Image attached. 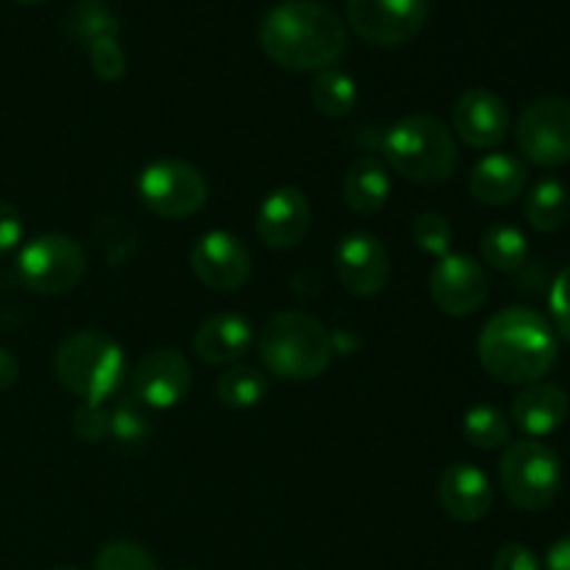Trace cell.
Here are the masks:
<instances>
[{
    "instance_id": "cell-25",
    "label": "cell",
    "mask_w": 570,
    "mask_h": 570,
    "mask_svg": "<svg viewBox=\"0 0 570 570\" xmlns=\"http://www.w3.org/2000/svg\"><path fill=\"white\" fill-rule=\"evenodd\" d=\"M215 395L223 406H228V410H250V406L265 401L267 376L259 367L232 365L223 371L220 379H217Z\"/></svg>"
},
{
    "instance_id": "cell-9",
    "label": "cell",
    "mask_w": 570,
    "mask_h": 570,
    "mask_svg": "<svg viewBox=\"0 0 570 570\" xmlns=\"http://www.w3.org/2000/svg\"><path fill=\"white\" fill-rule=\"evenodd\" d=\"M521 154L543 170L570 161V100L562 95H540L521 111L515 126Z\"/></svg>"
},
{
    "instance_id": "cell-10",
    "label": "cell",
    "mask_w": 570,
    "mask_h": 570,
    "mask_svg": "<svg viewBox=\"0 0 570 570\" xmlns=\"http://www.w3.org/2000/svg\"><path fill=\"white\" fill-rule=\"evenodd\" d=\"M345 11L356 37L376 48H395L423 31L429 0H348Z\"/></svg>"
},
{
    "instance_id": "cell-23",
    "label": "cell",
    "mask_w": 570,
    "mask_h": 570,
    "mask_svg": "<svg viewBox=\"0 0 570 570\" xmlns=\"http://www.w3.org/2000/svg\"><path fill=\"white\" fill-rule=\"evenodd\" d=\"M570 215V193L560 178H543L527 198V220L534 232L551 234L566 226Z\"/></svg>"
},
{
    "instance_id": "cell-1",
    "label": "cell",
    "mask_w": 570,
    "mask_h": 570,
    "mask_svg": "<svg viewBox=\"0 0 570 570\" xmlns=\"http://www.w3.org/2000/svg\"><path fill=\"white\" fill-rule=\"evenodd\" d=\"M259 48L293 72H323L348 48V26L321 0H284L259 22Z\"/></svg>"
},
{
    "instance_id": "cell-28",
    "label": "cell",
    "mask_w": 570,
    "mask_h": 570,
    "mask_svg": "<svg viewBox=\"0 0 570 570\" xmlns=\"http://www.w3.org/2000/svg\"><path fill=\"white\" fill-rule=\"evenodd\" d=\"M412 243L423 250V254L443 259L451 254L454 245V226L445 215L440 212H423L412 220Z\"/></svg>"
},
{
    "instance_id": "cell-8",
    "label": "cell",
    "mask_w": 570,
    "mask_h": 570,
    "mask_svg": "<svg viewBox=\"0 0 570 570\" xmlns=\"http://www.w3.org/2000/svg\"><path fill=\"white\" fill-rule=\"evenodd\" d=\"M87 254L67 234H39L17 256V276L28 289L42 295H65L81 284Z\"/></svg>"
},
{
    "instance_id": "cell-33",
    "label": "cell",
    "mask_w": 570,
    "mask_h": 570,
    "mask_svg": "<svg viewBox=\"0 0 570 570\" xmlns=\"http://www.w3.org/2000/svg\"><path fill=\"white\" fill-rule=\"evenodd\" d=\"M551 315H554L557 332L570 343V265L557 276L551 287Z\"/></svg>"
},
{
    "instance_id": "cell-7",
    "label": "cell",
    "mask_w": 570,
    "mask_h": 570,
    "mask_svg": "<svg viewBox=\"0 0 570 570\" xmlns=\"http://www.w3.org/2000/svg\"><path fill=\"white\" fill-rule=\"evenodd\" d=\"M137 195L150 215L161 220H187L209 200V184L195 165L184 159H156L142 167Z\"/></svg>"
},
{
    "instance_id": "cell-35",
    "label": "cell",
    "mask_w": 570,
    "mask_h": 570,
    "mask_svg": "<svg viewBox=\"0 0 570 570\" xmlns=\"http://www.w3.org/2000/svg\"><path fill=\"white\" fill-rule=\"evenodd\" d=\"M22 243V217L14 204L0 200V254H9Z\"/></svg>"
},
{
    "instance_id": "cell-12",
    "label": "cell",
    "mask_w": 570,
    "mask_h": 570,
    "mask_svg": "<svg viewBox=\"0 0 570 570\" xmlns=\"http://www.w3.org/2000/svg\"><path fill=\"white\" fill-rule=\"evenodd\" d=\"M490 276L482 262L468 254H449L438 259L429 276V295L449 317H471L484 306Z\"/></svg>"
},
{
    "instance_id": "cell-13",
    "label": "cell",
    "mask_w": 570,
    "mask_h": 570,
    "mask_svg": "<svg viewBox=\"0 0 570 570\" xmlns=\"http://www.w3.org/2000/svg\"><path fill=\"white\" fill-rule=\"evenodd\" d=\"M189 387H193V367L176 348L150 351L131 371V395L145 410H170L187 399Z\"/></svg>"
},
{
    "instance_id": "cell-20",
    "label": "cell",
    "mask_w": 570,
    "mask_h": 570,
    "mask_svg": "<svg viewBox=\"0 0 570 570\" xmlns=\"http://www.w3.org/2000/svg\"><path fill=\"white\" fill-rule=\"evenodd\" d=\"M570 415V399L562 387L551 382H534L518 393L512 401L510 421L521 429L527 438L540 440L554 434Z\"/></svg>"
},
{
    "instance_id": "cell-21",
    "label": "cell",
    "mask_w": 570,
    "mask_h": 570,
    "mask_svg": "<svg viewBox=\"0 0 570 570\" xmlns=\"http://www.w3.org/2000/svg\"><path fill=\"white\" fill-rule=\"evenodd\" d=\"M393 181L390 173L376 156H356L343 178V198L351 212L362 217H371L387 206Z\"/></svg>"
},
{
    "instance_id": "cell-31",
    "label": "cell",
    "mask_w": 570,
    "mask_h": 570,
    "mask_svg": "<svg viewBox=\"0 0 570 570\" xmlns=\"http://www.w3.org/2000/svg\"><path fill=\"white\" fill-rule=\"evenodd\" d=\"M150 423L145 415V406L139 404L134 395H128L126 401L111 410V438L120 440V443H139V440L148 438Z\"/></svg>"
},
{
    "instance_id": "cell-36",
    "label": "cell",
    "mask_w": 570,
    "mask_h": 570,
    "mask_svg": "<svg viewBox=\"0 0 570 570\" xmlns=\"http://www.w3.org/2000/svg\"><path fill=\"white\" fill-rule=\"evenodd\" d=\"M20 379V362L9 348H0V393L11 390Z\"/></svg>"
},
{
    "instance_id": "cell-19",
    "label": "cell",
    "mask_w": 570,
    "mask_h": 570,
    "mask_svg": "<svg viewBox=\"0 0 570 570\" xmlns=\"http://www.w3.org/2000/svg\"><path fill=\"white\" fill-rule=\"evenodd\" d=\"M529 167L515 154L493 150L473 165L468 189L484 206H507L527 193Z\"/></svg>"
},
{
    "instance_id": "cell-18",
    "label": "cell",
    "mask_w": 570,
    "mask_h": 570,
    "mask_svg": "<svg viewBox=\"0 0 570 570\" xmlns=\"http://www.w3.org/2000/svg\"><path fill=\"white\" fill-rule=\"evenodd\" d=\"M254 345V326L237 312H217L206 317L193 337V351L200 362L217 367H232Z\"/></svg>"
},
{
    "instance_id": "cell-15",
    "label": "cell",
    "mask_w": 570,
    "mask_h": 570,
    "mask_svg": "<svg viewBox=\"0 0 570 570\" xmlns=\"http://www.w3.org/2000/svg\"><path fill=\"white\" fill-rule=\"evenodd\" d=\"M451 126H454L451 134L462 139L468 148L493 150L507 139L512 120L501 95H495L493 89L476 87L456 98Z\"/></svg>"
},
{
    "instance_id": "cell-4",
    "label": "cell",
    "mask_w": 570,
    "mask_h": 570,
    "mask_svg": "<svg viewBox=\"0 0 570 570\" xmlns=\"http://www.w3.org/2000/svg\"><path fill=\"white\" fill-rule=\"evenodd\" d=\"M382 154L401 178L421 187L451 181L460 161L456 137L432 115H406L395 120L384 134Z\"/></svg>"
},
{
    "instance_id": "cell-37",
    "label": "cell",
    "mask_w": 570,
    "mask_h": 570,
    "mask_svg": "<svg viewBox=\"0 0 570 570\" xmlns=\"http://www.w3.org/2000/svg\"><path fill=\"white\" fill-rule=\"evenodd\" d=\"M546 570H570V534L551 546L546 554Z\"/></svg>"
},
{
    "instance_id": "cell-24",
    "label": "cell",
    "mask_w": 570,
    "mask_h": 570,
    "mask_svg": "<svg viewBox=\"0 0 570 570\" xmlns=\"http://www.w3.org/2000/svg\"><path fill=\"white\" fill-rule=\"evenodd\" d=\"M356 98H360V89L356 81L348 72L337 70V67H328V70L317 72L312 78L309 87V100L315 106L317 115L332 117V120H343L354 111Z\"/></svg>"
},
{
    "instance_id": "cell-29",
    "label": "cell",
    "mask_w": 570,
    "mask_h": 570,
    "mask_svg": "<svg viewBox=\"0 0 570 570\" xmlns=\"http://www.w3.org/2000/svg\"><path fill=\"white\" fill-rule=\"evenodd\" d=\"M95 570H159L154 554L134 540H111L95 554Z\"/></svg>"
},
{
    "instance_id": "cell-5",
    "label": "cell",
    "mask_w": 570,
    "mask_h": 570,
    "mask_svg": "<svg viewBox=\"0 0 570 570\" xmlns=\"http://www.w3.org/2000/svg\"><path fill=\"white\" fill-rule=\"evenodd\" d=\"M53 373L61 387L76 399L106 404L126 384V351L100 332H76L56 348Z\"/></svg>"
},
{
    "instance_id": "cell-3",
    "label": "cell",
    "mask_w": 570,
    "mask_h": 570,
    "mask_svg": "<svg viewBox=\"0 0 570 570\" xmlns=\"http://www.w3.org/2000/svg\"><path fill=\"white\" fill-rule=\"evenodd\" d=\"M262 367L282 382H312L332 365V334L309 312L284 309L267 317L256 340Z\"/></svg>"
},
{
    "instance_id": "cell-30",
    "label": "cell",
    "mask_w": 570,
    "mask_h": 570,
    "mask_svg": "<svg viewBox=\"0 0 570 570\" xmlns=\"http://www.w3.org/2000/svg\"><path fill=\"white\" fill-rule=\"evenodd\" d=\"M89 65H92L95 76L100 81H120L128 70V59L122 53V45L117 37H104L95 39V42L87 45Z\"/></svg>"
},
{
    "instance_id": "cell-39",
    "label": "cell",
    "mask_w": 570,
    "mask_h": 570,
    "mask_svg": "<svg viewBox=\"0 0 570 570\" xmlns=\"http://www.w3.org/2000/svg\"><path fill=\"white\" fill-rule=\"evenodd\" d=\"M50 570H78V568H72V566H59V568H50Z\"/></svg>"
},
{
    "instance_id": "cell-26",
    "label": "cell",
    "mask_w": 570,
    "mask_h": 570,
    "mask_svg": "<svg viewBox=\"0 0 570 570\" xmlns=\"http://www.w3.org/2000/svg\"><path fill=\"white\" fill-rule=\"evenodd\" d=\"M462 434L468 443L479 451H495L501 445L510 443L512 423L499 406L493 404H476L465 412L462 421Z\"/></svg>"
},
{
    "instance_id": "cell-27",
    "label": "cell",
    "mask_w": 570,
    "mask_h": 570,
    "mask_svg": "<svg viewBox=\"0 0 570 570\" xmlns=\"http://www.w3.org/2000/svg\"><path fill=\"white\" fill-rule=\"evenodd\" d=\"M70 33L83 45L104 37H120V20L104 0H81L72 6Z\"/></svg>"
},
{
    "instance_id": "cell-40",
    "label": "cell",
    "mask_w": 570,
    "mask_h": 570,
    "mask_svg": "<svg viewBox=\"0 0 570 570\" xmlns=\"http://www.w3.org/2000/svg\"><path fill=\"white\" fill-rule=\"evenodd\" d=\"M184 570H198V568H184Z\"/></svg>"
},
{
    "instance_id": "cell-32",
    "label": "cell",
    "mask_w": 570,
    "mask_h": 570,
    "mask_svg": "<svg viewBox=\"0 0 570 570\" xmlns=\"http://www.w3.org/2000/svg\"><path fill=\"white\" fill-rule=\"evenodd\" d=\"M72 432L83 443H100L111 434V412L106 404H81L72 412Z\"/></svg>"
},
{
    "instance_id": "cell-11",
    "label": "cell",
    "mask_w": 570,
    "mask_h": 570,
    "mask_svg": "<svg viewBox=\"0 0 570 570\" xmlns=\"http://www.w3.org/2000/svg\"><path fill=\"white\" fill-rule=\"evenodd\" d=\"M189 267L204 287L215 293H237L250 282L254 259L248 245L237 234L215 228L195 239L189 250Z\"/></svg>"
},
{
    "instance_id": "cell-34",
    "label": "cell",
    "mask_w": 570,
    "mask_h": 570,
    "mask_svg": "<svg viewBox=\"0 0 570 570\" xmlns=\"http://www.w3.org/2000/svg\"><path fill=\"white\" fill-rule=\"evenodd\" d=\"M493 570H543V566L529 546L507 543L495 551Z\"/></svg>"
},
{
    "instance_id": "cell-22",
    "label": "cell",
    "mask_w": 570,
    "mask_h": 570,
    "mask_svg": "<svg viewBox=\"0 0 570 570\" xmlns=\"http://www.w3.org/2000/svg\"><path fill=\"white\" fill-rule=\"evenodd\" d=\"M479 250H482L484 265H490L493 271L515 273L527 265L529 239L518 226H510V223H493V226L484 228Z\"/></svg>"
},
{
    "instance_id": "cell-17",
    "label": "cell",
    "mask_w": 570,
    "mask_h": 570,
    "mask_svg": "<svg viewBox=\"0 0 570 570\" xmlns=\"http://www.w3.org/2000/svg\"><path fill=\"white\" fill-rule=\"evenodd\" d=\"M312 206L298 187H278L256 212V234L271 250H289L309 234Z\"/></svg>"
},
{
    "instance_id": "cell-16",
    "label": "cell",
    "mask_w": 570,
    "mask_h": 570,
    "mask_svg": "<svg viewBox=\"0 0 570 570\" xmlns=\"http://www.w3.org/2000/svg\"><path fill=\"white\" fill-rule=\"evenodd\" d=\"M438 504L454 523H479L493 510V484L473 462H451L438 479Z\"/></svg>"
},
{
    "instance_id": "cell-38",
    "label": "cell",
    "mask_w": 570,
    "mask_h": 570,
    "mask_svg": "<svg viewBox=\"0 0 570 570\" xmlns=\"http://www.w3.org/2000/svg\"><path fill=\"white\" fill-rule=\"evenodd\" d=\"M17 3H22V6H37V3H45V0H17Z\"/></svg>"
},
{
    "instance_id": "cell-6",
    "label": "cell",
    "mask_w": 570,
    "mask_h": 570,
    "mask_svg": "<svg viewBox=\"0 0 570 570\" xmlns=\"http://www.w3.org/2000/svg\"><path fill=\"white\" fill-rule=\"evenodd\" d=\"M501 490L507 501L523 512L551 507L562 488V462L551 445L540 440H518L507 445L499 465Z\"/></svg>"
},
{
    "instance_id": "cell-2",
    "label": "cell",
    "mask_w": 570,
    "mask_h": 570,
    "mask_svg": "<svg viewBox=\"0 0 570 570\" xmlns=\"http://www.w3.org/2000/svg\"><path fill=\"white\" fill-rule=\"evenodd\" d=\"M476 351L488 376L507 387H527L543 382L554 367L560 343L554 326L540 312L510 306L484 323Z\"/></svg>"
},
{
    "instance_id": "cell-14",
    "label": "cell",
    "mask_w": 570,
    "mask_h": 570,
    "mask_svg": "<svg viewBox=\"0 0 570 570\" xmlns=\"http://www.w3.org/2000/svg\"><path fill=\"white\" fill-rule=\"evenodd\" d=\"M334 271L351 295L376 298L390 282V254L376 234L351 232L334 250Z\"/></svg>"
}]
</instances>
